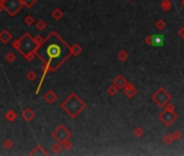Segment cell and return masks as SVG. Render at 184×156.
<instances>
[{
	"label": "cell",
	"mask_w": 184,
	"mask_h": 156,
	"mask_svg": "<svg viewBox=\"0 0 184 156\" xmlns=\"http://www.w3.org/2000/svg\"><path fill=\"white\" fill-rule=\"evenodd\" d=\"M71 51L68 46L58 36V34L51 32L43 42L38 46L35 54L42 61L43 64L49 65L51 71L54 72L68 58Z\"/></svg>",
	"instance_id": "1"
},
{
	"label": "cell",
	"mask_w": 184,
	"mask_h": 156,
	"mask_svg": "<svg viewBox=\"0 0 184 156\" xmlns=\"http://www.w3.org/2000/svg\"><path fill=\"white\" fill-rule=\"evenodd\" d=\"M12 47L15 50H17L24 58H26L29 54L35 53L36 49L38 48V45L35 42L34 38H32V36L28 33H25L21 38L15 39L13 41Z\"/></svg>",
	"instance_id": "2"
},
{
	"label": "cell",
	"mask_w": 184,
	"mask_h": 156,
	"mask_svg": "<svg viewBox=\"0 0 184 156\" xmlns=\"http://www.w3.org/2000/svg\"><path fill=\"white\" fill-rule=\"evenodd\" d=\"M65 102L72 104V106L71 105H67V106H63L62 109H64L65 111L68 113V115L72 116V117H75V116L77 115L78 112L81 111V109L84 107V104L80 102V100L75 96V94L69 96V98L67 99V100H65Z\"/></svg>",
	"instance_id": "3"
},
{
	"label": "cell",
	"mask_w": 184,
	"mask_h": 156,
	"mask_svg": "<svg viewBox=\"0 0 184 156\" xmlns=\"http://www.w3.org/2000/svg\"><path fill=\"white\" fill-rule=\"evenodd\" d=\"M2 6H3V10H6L9 15L14 16L22 10L24 3L22 0H3Z\"/></svg>",
	"instance_id": "4"
},
{
	"label": "cell",
	"mask_w": 184,
	"mask_h": 156,
	"mask_svg": "<svg viewBox=\"0 0 184 156\" xmlns=\"http://www.w3.org/2000/svg\"><path fill=\"white\" fill-rule=\"evenodd\" d=\"M52 136H53L54 139L58 140L59 142L62 143L63 141H65V140H67L71 137V132H69L64 126H60L53 133H52Z\"/></svg>",
	"instance_id": "5"
},
{
	"label": "cell",
	"mask_w": 184,
	"mask_h": 156,
	"mask_svg": "<svg viewBox=\"0 0 184 156\" xmlns=\"http://www.w3.org/2000/svg\"><path fill=\"white\" fill-rule=\"evenodd\" d=\"M147 42L153 46H163L165 42V38L161 35H153L150 39H147Z\"/></svg>",
	"instance_id": "6"
},
{
	"label": "cell",
	"mask_w": 184,
	"mask_h": 156,
	"mask_svg": "<svg viewBox=\"0 0 184 156\" xmlns=\"http://www.w3.org/2000/svg\"><path fill=\"white\" fill-rule=\"evenodd\" d=\"M11 39H12V35H11V33L9 32L8 29H2L1 32H0V41H1L2 43H4V45H7V43H9L11 41Z\"/></svg>",
	"instance_id": "7"
},
{
	"label": "cell",
	"mask_w": 184,
	"mask_h": 156,
	"mask_svg": "<svg viewBox=\"0 0 184 156\" xmlns=\"http://www.w3.org/2000/svg\"><path fill=\"white\" fill-rule=\"evenodd\" d=\"M21 115H22V118H23V119H25L27 123H29V122H32V120L34 119L35 112L33 111V109H30L29 107H27V109H24V112L21 114Z\"/></svg>",
	"instance_id": "8"
},
{
	"label": "cell",
	"mask_w": 184,
	"mask_h": 156,
	"mask_svg": "<svg viewBox=\"0 0 184 156\" xmlns=\"http://www.w3.org/2000/svg\"><path fill=\"white\" fill-rule=\"evenodd\" d=\"M43 99H45V100L47 101L49 104H52V103H54V101L58 99V96H56L55 92H54V91L50 90V91H48L47 93L43 96Z\"/></svg>",
	"instance_id": "9"
},
{
	"label": "cell",
	"mask_w": 184,
	"mask_h": 156,
	"mask_svg": "<svg viewBox=\"0 0 184 156\" xmlns=\"http://www.w3.org/2000/svg\"><path fill=\"white\" fill-rule=\"evenodd\" d=\"M4 118H6L8 122H14L17 118V114L15 113L13 109H9V111L4 114Z\"/></svg>",
	"instance_id": "10"
},
{
	"label": "cell",
	"mask_w": 184,
	"mask_h": 156,
	"mask_svg": "<svg viewBox=\"0 0 184 156\" xmlns=\"http://www.w3.org/2000/svg\"><path fill=\"white\" fill-rule=\"evenodd\" d=\"M29 155H48V153L46 152L41 146H36V148L29 153Z\"/></svg>",
	"instance_id": "11"
},
{
	"label": "cell",
	"mask_w": 184,
	"mask_h": 156,
	"mask_svg": "<svg viewBox=\"0 0 184 156\" xmlns=\"http://www.w3.org/2000/svg\"><path fill=\"white\" fill-rule=\"evenodd\" d=\"M15 60H16L15 53H13V52H8V53L6 54V61L8 63H13Z\"/></svg>",
	"instance_id": "12"
},
{
	"label": "cell",
	"mask_w": 184,
	"mask_h": 156,
	"mask_svg": "<svg viewBox=\"0 0 184 156\" xmlns=\"http://www.w3.org/2000/svg\"><path fill=\"white\" fill-rule=\"evenodd\" d=\"M63 16V12L60 10V9H55V10L52 12V17L55 20H61Z\"/></svg>",
	"instance_id": "13"
},
{
	"label": "cell",
	"mask_w": 184,
	"mask_h": 156,
	"mask_svg": "<svg viewBox=\"0 0 184 156\" xmlns=\"http://www.w3.org/2000/svg\"><path fill=\"white\" fill-rule=\"evenodd\" d=\"M36 27L38 30H43L46 27H47V24L43 20H39V21L36 22Z\"/></svg>",
	"instance_id": "14"
},
{
	"label": "cell",
	"mask_w": 184,
	"mask_h": 156,
	"mask_svg": "<svg viewBox=\"0 0 184 156\" xmlns=\"http://www.w3.org/2000/svg\"><path fill=\"white\" fill-rule=\"evenodd\" d=\"M24 23L27 26H32L33 24H35V19L32 16V15H27V16L24 19Z\"/></svg>",
	"instance_id": "15"
},
{
	"label": "cell",
	"mask_w": 184,
	"mask_h": 156,
	"mask_svg": "<svg viewBox=\"0 0 184 156\" xmlns=\"http://www.w3.org/2000/svg\"><path fill=\"white\" fill-rule=\"evenodd\" d=\"M3 146L7 149V150H11V149L14 146V142H13L11 139H7L6 141L3 142Z\"/></svg>",
	"instance_id": "16"
},
{
	"label": "cell",
	"mask_w": 184,
	"mask_h": 156,
	"mask_svg": "<svg viewBox=\"0 0 184 156\" xmlns=\"http://www.w3.org/2000/svg\"><path fill=\"white\" fill-rule=\"evenodd\" d=\"M26 78H27L28 80L33 81L37 78V74L35 73L34 71H29V72H27V74H26Z\"/></svg>",
	"instance_id": "17"
},
{
	"label": "cell",
	"mask_w": 184,
	"mask_h": 156,
	"mask_svg": "<svg viewBox=\"0 0 184 156\" xmlns=\"http://www.w3.org/2000/svg\"><path fill=\"white\" fill-rule=\"evenodd\" d=\"M24 3V6L27 7V8H32L35 3L37 2V0H22Z\"/></svg>",
	"instance_id": "18"
},
{
	"label": "cell",
	"mask_w": 184,
	"mask_h": 156,
	"mask_svg": "<svg viewBox=\"0 0 184 156\" xmlns=\"http://www.w3.org/2000/svg\"><path fill=\"white\" fill-rule=\"evenodd\" d=\"M62 144H60V143H58V144H54L53 146H52V151H53V153H60L61 152V150H62Z\"/></svg>",
	"instance_id": "19"
},
{
	"label": "cell",
	"mask_w": 184,
	"mask_h": 156,
	"mask_svg": "<svg viewBox=\"0 0 184 156\" xmlns=\"http://www.w3.org/2000/svg\"><path fill=\"white\" fill-rule=\"evenodd\" d=\"M34 40H35V42L37 43V45H41V43L43 42V40H45V39L42 38V37L40 36V35H37L36 37H34Z\"/></svg>",
	"instance_id": "20"
},
{
	"label": "cell",
	"mask_w": 184,
	"mask_h": 156,
	"mask_svg": "<svg viewBox=\"0 0 184 156\" xmlns=\"http://www.w3.org/2000/svg\"><path fill=\"white\" fill-rule=\"evenodd\" d=\"M71 50H72V52H73L74 54H78V53H79V52H80V48L78 47L77 45H74V46H73V48H72Z\"/></svg>",
	"instance_id": "21"
},
{
	"label": "cell",
	"mask_w": 184,
	"mask_h": 156,
	"mask_svg": "<svg viewBox=\"0 0 184 156\" xmlns=\"http://www.w3.org/2000/svg\"><path fill=\"white\" fill-rule=\"evenodd\" d=\"M2 10H3V6H2V2L0 1V13H1Z\"/></svg>",
	"instance_id": "22"
},
{
	"label": "cell",
	"mask_w": 184,
	"mask_h": 156,
	"mask_svg": "<svg viewBox=\"0 0 184 156\" xmlns=\"http://www.w3.org/2000/svg\"><path fill=\"white\" fill-rule=\"evenodd\" d=\"M0 1H1V2H2V1H3V0H0Z\"/></svg>",
	"instance_id": "23"
}]
</instances>
